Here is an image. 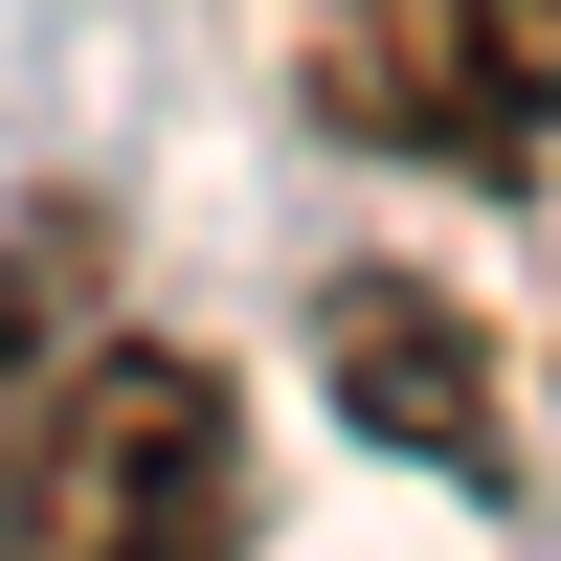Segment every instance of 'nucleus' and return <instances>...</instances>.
<instances>
[{
    "label": "nucleus",
    "mask_w": 561,
    "mask_h": 561,
    "mask_svg": "<svg viewBox=\"0 0 561 561\" xmlns=\"http://www.w3.org/2000/svg\"><path fill=\"white\" fill-rule=\"evenodd\" d=\"M23 561H248V404L180 337H113L23 427Z\"/></svg>",
    "instance_id": "nucleus-1"
},
{
    "label": "nucleus",
    "mask_w": 561,
    "mask_h": 561,
    "mask_svg": "<svg viewBox=\"0 0 561 561\" xmlns=\"http://www.w3.org/2000/svg\"><path fill=\"white\" fill-rule=\"evenodd\" d=\"M293 90L359 158L539 180L561 158V0H293Z\"/></svg>",
    "instance_id": "nucleus-2"
},
{
    "label": "nucleus",
    "mask_w": 561,
    "mask_h": 561,
    "mask_svg": "<svg viewBox=\"0 0 561 561\" xmlns=\"http://www.w3.org/2000/svg\"><path fill=\"white\" fill-rule=\"evenodd\" d=\"M314 382H337L382 449H427L449 494H517V382H494V337L427 293V270H314Z\"/></svg>",
    "instance_id": "nucleus-3"
},
{
    "label": "nucleus",
    "mask_w": 561,
    "mask_h": 561,
    "mask_svg": "<svg viewBox=\"0 0 561 561\" xmlns=\"http://www.w3.org/2000/svg\"><path fill=\"white\" fill-rule=\"evenodd\" d=\"M68 337H90V203H23L0 225V561H23V427L68 382Z\"/></svg>",
    "instance_id": "nucleus-4"
}]
</instances>
